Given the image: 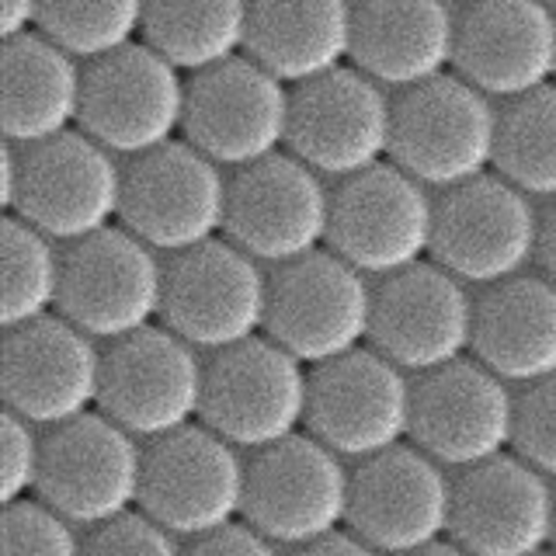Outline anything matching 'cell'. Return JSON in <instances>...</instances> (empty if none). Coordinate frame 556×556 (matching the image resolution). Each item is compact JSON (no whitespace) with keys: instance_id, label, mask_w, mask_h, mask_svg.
Returning <instances> with one entry per match:
<instances>
[{"instance_id":"1","label":"cell","mask_w":556,"mask_h":556,"mask_svg":"<svg viewBox=\"0 0 556 556\" xmlns=\"http://www.w3.org/2000/svg\"><path fill=\"white\" fill-rule=\"evenodd\" d=\"M497 101L456 70L393 94L390 161L431 191H448L491 174L497 161Z\"/></svg>"},{"instance_id":"2","label":"cell","mask_w":556,"mask_h":556,"mask_svg":"<svg viewBox=\"0 0 556 556\" xmlns=\"http://www.w3.org/2000/svg\"><path fill=\"white\" fill-rule=\"evenodd\" d=\"M17 188L4 216H22L60 248L80 243L118 223L126 164L94 136L74 129L39 147H17Z\"/></svg>"},{"instance_id":"3","label":"cell","mask_w":556,"mask_h":556,"mask_svg":"<svg viewBox=\"0 0 556 556\" xmlns=\"http://www.w3.org/2000/svg\"><path fill=\"white\" fill-rule=\"evenodd\" d=\"M376 286L330 248L271 268L265 334L306 369L358 352L372 334Z\"/></svg>"},{"instance_id":"4","label":"cell","mask_w":556,"mask_h":556,"mask_svg":"<svg viewBox=\"0 0 556 556\" xmlns=\"http://www.w3.org/2000/svg\"><path fill=\"white\" fill-rule=\"evenodd\" d=\"M539 216L532 195L497 170L439 191L431 261L466 286L491 289L526 275L539 254Z\"/></svg>"},{"instance_id":"5","label":"cell","mask_w":556,"mask_h":556,"mask_svg":"<svg viewBox=\"0 0 556 556\" xmlns=\"http://www.w3.org/2000/svg\"><path fill=\"white\" fill-rule=\"evenodd\" d=\"M309 369L268 334L208 355L202 425L240 452H265L306 431Z\"/></svg>"},{"instance_id":"6","label":"cell","mask_w":556,"mask_h":556,"mask_svg":"<svg viewBox=\"0 0 556 556\" xmlns=\"http://www.w3.org/2000/svg\"><path fill=\"white\" fill-rule=\"evenodd\" d=\"M352 473L334 448L309 431L248 459L243 521L282 549H300L348 529Z\"/></svg>"},{"instance_id":"7","label":"cell","mask_w":556,"mask_h":556,"mask_svg":"<svg viewBox=\"0 0 556 556\" xmlns=\"http://www.w3.org/2000/svg\"><path fill=\"white\" fill-rule=\"evenodd\" d=\"M230 174L188 139L126 161L118 223L156 254L178 257L226 237Z\"/></svg>"},{"instance_id":"8","label":"cell","mask_w":556,"mask_h":556,"mask_svg":"<svg viewBox=\"0 0 556 556\" xmlns=\"http://www.w3.org/2000/svg\"><path fill=\"white\" fill-rule=\"evenodd\" d=\"M248 459L213 428L188 425L147 445L139 511L178 539H202L243 521Z\"/></svg>"},{"instance_id":"9","label":"cell","mask_w":556,"mask_h":556,"mask_svg":"<svg viewBox=\"0 0 556 556\" xmlns=\"http://www.w3.org/2000/svg\"><path fill=\"white\" fill-rule=\"evenodd\" d=\"M164 292V254L122 223L63 251L60 313L94 341L112 344L161 324Z\"/></svg>"},{"instance_id":"10","label":"cell","mask_w":556,"mask_h":556,"mask_svg":"<svg viewBox=\"0 0 556 556\" xmlns=\"http://www.w3.org/2000/svg\"><path fill=\"white\" fill-rule=\"evenodd\" d=\"M431 188L400 164L382 161L334 185L327 248L369 278H390L431 261L434 240Z\"/></svg>"},{"instance_id":"11","label":"cell","mask_w":556,"mask_h":556,"mask_svg":"<svg viewBox=\"0 0 556 556\" xmlns=\"http://www.w3.org/2000/svg\"><path fill=\"white\" fill-rule=\"evenodd\" d=\"M205 362L170 327L153 324L104 348L98 410L150 445L202 421Z\"/></svg>"},{"instance_id":"12","label":"cell","mask_w":556,"mask_h":556,"mask_svg":"<svg viewBox=\"0 0 556 556\" xmlns=\"http://www.w3.org/2000/svg\"><path fill=\"white\" fill-rule=\"evenodd\" d=\"M271 271L233 240H208L167 257L161 324L199 352H226L265 334Z\"/></svg>"},{"instance_id":"13","label":"cell","mask_w":556,"mask_h":556,"mask_svg":"<svg viewBox=\"0 0 556 556\" xmlns=\"http://www.w3.org/2000/svg\"><path fill=\"white\" fill-rule=\"evenodd\" d=\"M188 74L147 42L87 63L80 129L122 161L185 139Z\"/></svg>"},{"instance_id":"14","label":"cell","mask_w":556,"mask_h":556,"mask_svg":"<svg viewBox=\"0 0 556 556\" xmlns=\"http://www.w3.org/2000/svg\"><path fill=\"white\" fill-rule=\"evenodd\" d=\"M147 445L91 410L77 421L49 428L42 442L39 494L77 529H98L139 508Z\"/></svg>"},{"instance_id":"15","label":"cell","mask_w":556,"mask_h":556,"mask_svg":"<svg viewBox=\"0 0 556 556\" xmlns=\"http://www.w3.org/2000/svg\"><path fill=\"white\" fill-rule=\"evenodd\" d=\"M414 379L376 348L309 369L306 431L341 459L365 463L410 442Z\"/></svg>"},{"instance_id":"16","label":"cell","mask_w":556,"mask_h":556,"mask_svg":"<svg viewBox=\"0 0 556 556\" xmlns=\"http://www.w3.org/2000/svg\"><path fill=\"white\" fill-rule=\"evenodd\" d=\"M330 213L334 188L295 153L282 150L230 174L226 240L261 265L282 268L327 248Z\"/></svg>"},{"instance_id":"17","label":"cell","mask_w":556,"mask_h":556,"mask_svg":"<svg viewBox=\"0 0 556 556\" xmlns=\"http://www.w3.org/2000/svg\"><path fill=\"white\" fill-rule=\"evenodd\" d=\"M292 87L248 52L188 77L185 139L223 170H243L289 150Z\"/></svg>"},{"instance_id":"18","label":"cell","mask_w":556,"mask_h":556,"mask_svg":"<svg viewBox=\"0 0 556 556\" xmlns=\"http://www.w3.org/2000/svg\"><path fill=\"white\" fill-rule=\"evenodd\" d=\"M393 150V91L358 66L292 87L289 153L327 181H344L390 161Z\"/></svg>"},{"instance_id":"19","label":"cell","mask_w":556,"mask_h":556,"mask_svg":"<svg viewBox=\"0 0 556 556\" xmlns=\"http://www.w3.org/2000/svg\"><path fill=\"white\" fill-rule=\"evenodd\" d=\"M456 477L425 448L404 442L355 466L348 532L382 556H410L448 539Z\"/></svg>"},{"instance_id":"20","label":"cell","mask_w":556,"mask_h":556,"mask_svg":"<svg viewBox=\"0 0 556 556\" xmlns=\"http://www.w3.org/2000/svg\"><path fill=\"white\" fill-rule=\"evenodd\" d=\"M104 348L63 313L4 330L0 393L4 410L35 428H60L98 410Z\"/></svg>"},{"instance_id":"21","label":"cell","mask_w":556,"mask_h":556,"mask_svg":"<svg viewBox=\"0 0 556 556\" xmlns=\"http://www.w3.org/2000/svg\"><path fill=\"white\" fill-rule=\"evenodd\" d=\"M477 295L434 261L376 282L369 348L410 376L439 372L473 355Z\"/></svg>"},{"instance_id":"22","label":"cell","mask_w":556,"mask_h":556,"mask_svg":"<svg viewBox=\"0 0 556 556\" xmlns=\"http://www.w3.org/2000/svg\"><path fill=\"white\" fill-rule=\"evenodd\" d=\"M518 393L473 355L414 382L410 442L452 473L491 463L515 445Z\"/></svg>"},{"instance_id":"23","label":"cell","mask_w":556,"mask_h":556,"mask_svg":"<svg viewBox=\"0 0 556 556\" xmlns=\"http://www.w3.org/2000/svg\"><path fill=\"white\" fill-rule=\"evenodd\" d=\"M452 543L473 556H543L556 543V491L515 452L456 473Z\"/></svg>"},{"instance_id":"24","label":"cell","mask_w":556,"mask_h":556,"mask_svg":"<svg viewBox=\"0 0 556 556\" xmlns=\"http://www.w3.org/2000/svg\"><path fill=\"white\" fill-rule=\"evenodd\" d=\"M456 70L494 101L556 80V8L546 0H473L459 11Z\"/></svg>"},{"instance_id":"25","label":"cell","mask_w":556,"mask_h":556,"mask_svg":"<svg viewBox=\"0 0 556 556\" xmlns=\"http://www.w3.org/2000/svg\"><path fill=\"white\" fill-rule=\"evenodd\" d=\"M456 39L452 0H355L352 66L393 94L452 74Z\"/></svg>"},{"instance_id":"26","label":"cell","mask_w":556,"mask_h":556,"mask_svg":"<svg viewBox=\"0 0 556 556\" xmlns=\"http://www.w3.org/2000/svg\"><path fill=\"white\" fill-rule=\"evenodd\" d=\"M87 63L28 31L0 46V129L8 143L39 147L80 129Z\"/></svg>"},{"instance_id":"27","label":"cell","mask_w":556,"mask_h":556,"mask_svg":"<svg viewBox=\"0 0 556 556\" xmlns=\"http://www.w3.org/2000/svg\"><path fill=\"white\" fill-rule=\"evenodd\" d=\"M473 358L511 387L556 376V282L515 275L477 295Z\"/></svg>"},{"instance_id":"28","label":"cell","mask_w":556,"mask_h":556,"mask_svg":"<svg viewBox=\"0 0 556 556\" xmlns=\"http://www.w3.org/2000/svg\"><path fill=\"white\" fill-rule=\"evenodd\" d=\"M355 0H251L248 56L300 87L352 63Z\"/></svg>"},{"instance_id":"29","label":"cell","mask_w":556,"mask_h":556,"mask_svg":"<svg viewBox=\"0 0 556 556\" xmlns=\"http://www.w3.org/2000/svg\"><path fill=\"white\" fill-rule=\"evenodd\" d=\"M251 0H147L143 42L195 77L248 52Z\"/></svg>"},{"instance_id":"30","label":"cell","mask_w":556,"mask_h":556,"mask_svg":"<svg viewBox=\"0 0 556 556\" xmlns=\"http://www.w3.org/2000/svg\"><path fill=\"white\" fill-rule=\"evenodd\" d=\"M63 251L22 216L0 223V327L14 330L60 313Z\"/></svg>"},{"instance_id":"31","label":"cell","mask_w":556,"mask_h":556,"mask_svg":"<svg viewBox=\"0 0 556 556\" xmlns=\"http://www.w3.org/2000/svg\"><path fill=\"white\" fill-rule=\"evenodd\" d=\"M494 170L535 202L556 199V80L501 104Z\"/></svg>"},{"instance_id":"32","label":"cell","mask_w":556,"mask_h":556,"mask_svg":"<svg viewBox=\"0 0 556 556\" xmlns=\"http://www.w3.org/2000/svg\"><path fill=\"white\" fill-rule=\"evenodd\" d=\"M147 0H42L39 31L80 63L143 42Z\"/></svg>"},{"instance_id":"33","label":"cell","mask_w":556,"mask_h":556,"mask_svg":"<svg viewBox=\"0 0 556 556\" xmlns=\"http://www.w3.org/2000/svg\"><path fill=\"white\" fill-rule=\"evenodd\" d=\"M0 556H84V539L74 521L49 508L42 497H28L4 504Z\"/></svg>"},{"instance_id":"34","label":"cell","mask_w":556,"mask_h":556,"mask_svg":"<svg viewBox=\"0 0 556 556\" xmlns=\"http://www.w3.org/2000/svg\"><path fill=\"white\" fill-rule=\"evenodd\" d=\"M511 452L543 477L556 480V376L518 390Z\"/></svg>"},{"instance_id":"35","label":"cell","mask_w":556,"mask_h":556,"mask_svg":"<svg viewBox=\"0 0 556 556\" xmlns=\"http://www.w3.org/2000/svg\"><path fill=\"white\" fill-rule=\"evenodd\" d=\"M42 442L46 434L35 431V425L4 410V421H0V501L4 504H17L39 494Z\"/></svg>"},{"instance_id":"36","label":"cell","mask_w":556,"mask_h":556,"mask_svg":"<svg viewBox=\"0 0 556 556\" xmlns=\"http://www.w3.org/2000/svg\"><path fill=\"white\" fill-rule=\"evenodd\" d=\"M84 556H185V546L178 535L136 508L98 529H87Z\"/></svg>"},{"instance_id":"37","label":"cell","mask_w":556,"mask_h":556,"mask_svg":"<svg viewBox=\"0 0 556 556\" xmlns=\"http://www.w3.org/2000/svg\"><path fill=\"white\" fill-rule=\"evenodd\" d=\"M185 556H282V546H275L248 521H237V526H226L213 535L191 539Z\"/></svg>"},{"instance_id":"38","label":"cell","mask_w":556,"mask_h":556,"mask_svg":"<svg viewBox=\"0 0 556 556\" xmlns=\"http://www.w3.org/2000/svg\"><path fill=\"white\" fill-rule=\"evenodd\" d=\"M42 0H0V42L39 31Z\"/></svg>"},{"instance_id":"39","label":"cell","mask_w":556,"mask_h":556,"mask_svg":"<svg viewBox=\"0 0 556 556\" xmlns=\"http://www.w3.org/2000/svg\"><path fill=\"white\" fill-rule=\"evenodd\" d=\"M289 556H382L379 549H372L369 543H362V539L355 532H334V535H327L320 539V543H309V546H300V549H292Z\"/></svg>"},{"instance_id":"40","label":"cell","mask_w":556,"mask_h":556,"mask_svg":"<svg viewBox=\"0 0 556 556\" xmlns=\"http://www.w3.org/2000/svg\"><path fill=\"white\" fill-rule=\"evenodd\" d=\"M535 265L549 282H556V199L543 205V216H539V254Z\"/></svg>"},{"instance_id":"41","label":"cell","mask_w":556,"mask_h":556,"mask_svg":"<svg viewBox=\"0 0 556 556\" xmlns=\"http://www.w3.org/2000/svg\"><path fill=\"white\" fill-rule=\"evenodd\" d=\"M410 556H473V553H466L459 543H452V539H442V543H434V546H425V549H417Z\"/></svg>"},{"instance_id":"42","label":"cell","mask_w":556,"mask_h":556,"mask_svg":"<svg viewBox=\"0 0 556 556\" xmlns=\"http://www.w3.org/2000/svg\"><path fill=\"white\" fill-rule=\"evenodd\" d=\"M452 4H459V8H466V4H473V0H452Z\"/></svg>"},{"instance_id":"43","label":"cell","mask_w":556,"mask_h":556,"mask_svg":"<svg viewBox=\"0 0 556 556\" xmlns=\"http://www.w3.org/2000/svg\"><path fill=\"white\" fill-rule=\"evenodd\" d=\"M546 4H549V8H556V0H546Z\"/></svg>"},{"instance_id":"44","label":"cell","mask_w":556,"mask_h":556,"mask_svg":"<svg viewBox=\"0 0 556 556\" xmlns=\"http://www.w3.org/2000/svg\"><path fill=\"white\" fill-rule=\"evenodd\" d=\"M543 556H556V549H549V553H543Z\"/></svg>"},{"instance_id":"45","label":"cell","mask_w":556,"mask_h":556,"mask_svg":"<svg viewBox=\"0 0 556 556\" xmlns=\"http://www.w3.org/2000/svg\"><path fill=\"white\" fill-rule=\"evenodd\" d=\"M553 549H556V543H553Z\"/></svg>"}]
</instances>
